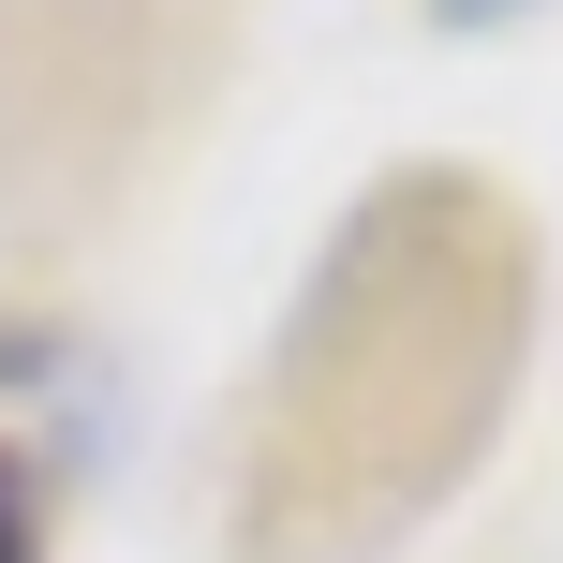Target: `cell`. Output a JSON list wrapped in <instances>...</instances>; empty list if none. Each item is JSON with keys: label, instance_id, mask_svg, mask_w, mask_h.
<instances>
[{"label": "cell", "instance_id": "obj_1", "mask_svg": "<svg viewBox=\"0 0 563 563\" xmlns=\"http://www.w3.org/2000/svg\"><path fill=\"white\" fill-rule=\"evenodd\" d=\"M519 371V208L489 178H400L311 267L282 371L253 400V563L386 549L430 489L475 475Z\"/></svg>", "mask_w": 563, "mask_h": 563}, {"label": "cell", "instance_id": "obj_2", "mask_svg": "<svg viewBox=\"0 0 563 563\" xmlns=\"http://www.w3.org/2000/svg\"><path fill=\"white\" fill-rule=\"evenodd\" d=\"M0 563H45V534H30V489H15V460H0Z\"/></svg>", "mask_w": 563, "mask_h": 563}, {"label": "cell", "instance_id": "obj_3", "mask_svg": "<svg viewBox=\"0 0 563 563\" xmlns=\"http://www.w3.org/2000/svg\"><path fill=\"white\" fill-rule=\"evenodd\" d=\"M445 15H505V0H445Z\"/></svg>", "mask_w": 563, "mask_h": 563}]
</instances>
